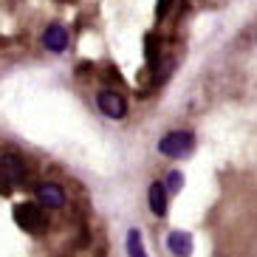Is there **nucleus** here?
Masks as SVG:
<instances>
[{
	"mask_svg": "<svg viewBox=\"0 0 257 257\" xmlns=\"http://www.w3.org/2000/svg\"><path fill=\"white\" fill-rule=\"evenodd\" d=\"M195 147V136L187 133V130H173L167 133L164 139L159 142V153L167 156V159H181V156H189Z\"/></svg>",
	"mask_w": 257,
	"mask_h": 257,
	"instance_id": "1",
	"label": "nucleus"
},
{
	"mask_svg": "<svg viewBox=\"0 0 257 257\" xmlns=\"http://www.w3.org/2000/svg\"><path fill=\"white\" fill-rule=\"evenodd\" d=\"M23 178H26V164L20 156H15V153L0 156V189L3 192H12V187L20 184Z\"/></svg>",
	"mask_w": 257,
	"mask_h": 257,
	"instance_id": "2",
	"label": "nucleus"
},
{
	"mask_svg": "<svg viewBox=\"0 0 257 257\" xmlns=\"http://www.w3.org/2000/svg\"><path fill=\"white\" fill-rule=\"evenodd\" d=\"M43 206V204H40ZM37 204H23V206H17L15 212V220H17V226H23L26 232H40L43 229V220H46V215H43V209H40Z\"/></svg>",
	"mask_w": 257,
	"mask_h": 257,
	"instance_id": "3",
	"label": "nucleus"
},
{
	"mask_svg": "<svg viewBox=\"0 0 257 257\" xmlns=\"http://www.w3.org/2000/svg\"><path fill=\"white\" fill-rule=\"evenodd\" d=\"M96 105H99V110H102L105 116H110V119H121V116L127 113L124 99H121L116 91H102L99 99H96Z\"/></svg>",
	"mask_w": 257,
	"mask_h": 257,
	"instance_id": "4",
	"label": "nucleus"
},
{
	"mask_svg": "<svg viewBox=\"0 0 257 257\" xmlns=\"http://www.w3.org/2000/svg\"><path fill=\"white\" fill-rule=\"evenodd\" d=\"M37 201L46 206V209H60V206H65V192H62L60 184H40Z\"/></svg>",
	"mask_w": 257,
	"mask_h": 257,
	"instance_id": "5",
	"label": "nucleus"
},
{
	"mask_svg": "<svg viewBox=\"0 0 257 257\" xmlns=\"http://www.w3.org/2000/svg\"><path fill=\"white\" fill-rule=\"evenodd\" d=\"M43 43H46L48 51L60 54L68 48V29H62V26H48L46 34H43Z\"/></svg>",
	"mask_w": 257,
	"mask_h": 257,
	"instance_id": "6",
	"label": "nucleus"
},
{
	"mask_svg": "<svg viewBox=\"0 0 257 257\" xmlns=\"http://www.w3.org/2000/svg\"><path fill=\"white\" fill-rule=\"evenodd\" d=\"M167 192L170 189L164 187V184H153L150 187V209L156 218H164L167 215Z\"/></svg>",
	"mask_w": 257,
	"mask_h": 257,
	"instance_id": "7",
	"label": "nucleus"
},
{
	"mask_svg": "<svg viewBox=\"0 0 257 257\" xmlns=\"http://www.w3.org/2000/svg\"><path fill=\"white\" fill-rule=\"evenodd\" d=\"M167 246H170V251H173V254H178V257L192 251V240H189L187 232H173L170 237H167Z\"/></svg>",
	"mask_w": 257,
	"mask_h": 257,
	"instance_id": "8",
	"label": "nucleus"
},
{
	"mask_svg": "<svg viewBox=\"0 0 257 257\" xmlns=\"http://www.w3.org/2000/svg\"><path fill=\"white\" fill-rule=\"evenodd\" d=\"M159 48H161V43H159L156 34H147V37H144V54H147V62H150V65L159 62Z\"/></svg>",
	"mask_w": 257,
	"mask_h": 257,
	"instance_id": "9",
	"label": "nucleus"
},
{
	"mask_svg": "<svg viewBox=\"0 0 257 257\" xmlns=\"http://www.w3.org/2000/svg\"><path fill=\"white\" fill-rule=\"evenodd\" d=\"M127 251L130 254H136V257H142L144 254V246H142V234L133 229V232L127 234Z\"/></svg>",
	"mask_w": 257,
	"mask_h": 257,
	"instance_id": "10",
	"label": "nucleus"
},
{
	"mask_svg": "<svg viewBox=\"0 0 257 257\" xmlns=\"http://www.w3.org/2000/svg\"><path fill=\"white\" fill-rule=\"evenodd\" d=\"M181 187H184V175L181 173L167 175V189H170V192H181Z\"/></svg>",
	"mask_w": 257,
	"mask_h": 257,
	"instance_id": "11",
	"label": "nucleus"
},
{
	"mask_svg": "<svg viewBox=\"0 0 257 257\" xmlns=\"http://www.w3.org/2000/svg\"><path fill=\"white\" fill-rule=\"evenodd\" d=\"M170 6H173V0H159V3H156V15H159V17H167Z\"/></svg>",
	"mask_w": 257,
	"mask_h": 257,
	"instance_id": "12",
	"label": "nucleus"
}]
</instances>
